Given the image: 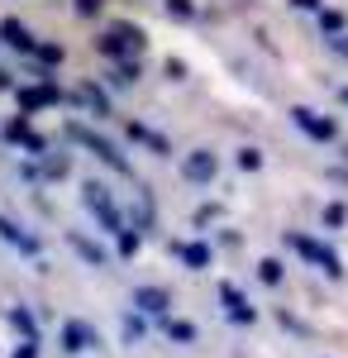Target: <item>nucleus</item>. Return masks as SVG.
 Returning a JSON list of instances; mask_svg holds the SVG:
<instances>
[]
</instances>
